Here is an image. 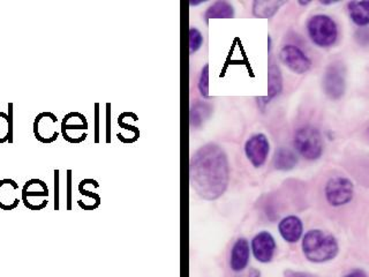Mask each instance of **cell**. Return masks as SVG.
Segmentation results:
<instances>
[{"instance_id":"ffe728a7","label":"cell","mask_w":369,"mask_h":277,"mask_svg":"<svg viewBox=\"0 0 369 277\" xmlns=\"http://www.w3.org/2000/svg\"><path fill=\"white\" fill-rule=\"evenodd\" d=\"M234 7L227 1H216L205 12V21L211 19H232Z\"/></svg>"},{"instance_id":"52a82bcc","label":"cell","mask_w":369,"mask_h":277,"mask_svg":"<svg viewBox=\"0 0 369 277\" xmlns=\"http://www.w3.org/2000/svg\"><path fill=\"white\" fill-rule=\"evenodd\" d=\"M346 71L341 62H332L323 77V89L331 100H339L346 91Z\"/></svg>"},{"instance_id":"e0dca14e","label":"cell","mask_w":369,"mask_h":277,"mask_svg":"<svg viewBox=\"0 0 369 277\" xmlns=\"http://www.w3.org/2000/svg\"><path fill=\"white\" fill-rule=\"evenodd\" d=\"M284 4L280 0H256L253 3V14L259 19H270Z\"/></svg>"},{"instance_id":"7402d4cb","label":"cell","mask_w":369,"mask_h":277,"mask_svg":"<svg viewBox=\"0 0 369 277\" xmlns=\"http://www.w3.org/2000/svg\"><path fill=\"white\" fill-rule=\"evenodd\" d=\"M211 108L207 103L196 102L191 108L190 120L192 128H200L210 115Z\"/></svg>"},{"instance_id":"4fadbf2b","label":"cell","mask_w":369,"mask_h":277,"mask_svg":"<svg viewBox=\"0 0 369 277\" xmlns=\"http://www.w3.org/2000/svg\"><path fill=\"white\" fill-rule=\"evenodd\" d=\"M20 186L14 179L5 178L0 181V209L13 210L19 205Z\"/></svg>"},{"instance_id":"30bf717a","label":"cell","mask_w":369,"mask_h":277,"mask_svg":"<svg viewBox=\"0 0 369 277\" xmlns=\"http://www.w3.org/2000/svg\"><path fill=\"white\" fill-rule=\"evenodd\" d=\"M280 58L288 69L297 74H305L312 67V60L308 58L307 55L301 50L300 47L292 44L282 47Z\"/></svg>"},{"instance_id":"8fae6325","label":"cell","mask_w":369,"mask_h":277,"mask_svg":"<svg viewBox=\"0 0 369 277\" xmlns=\"http://www.w3.org/2000/svg\"><path fill=\"white\" fill-rule=\"evenodd\" d=\"M269 152V140L264 134H255L246 142V156L255 168H261L266 163Z\"/></svg>"},{"instance_id":"9c48e42d","label":"cell","mask_w":369,"mask_h":277,"mask_svg":"<svg viewBox=\"0 0 369 277\" xmlns=\"http://www.w3.org/2000/svg\"><path fill=\"white\" fill-rule=\"evenodd\" d=\"M88 122L84 115L69 113L62 119L60 132L66 141L71 144H80L87 137Z\"/></svg>"},{"instance_id":"ac0fdd59","label":"cell","mask_w":369,"mask_h":277,"mask_svg":"<svg viewBox=\"0 0 369 277\" xmlns=\"http://www.w3.org/2000/svg\"><path fill=\"white\" fill-rule=\"evenodd\" d=\"M348 14L352 21L360 27L369 25V0L350 1L348 5Z\"/></svg>"},{"instance_id":"7c38bea8","label":"cell","mask_w":369,"mask_h":277,"mask_svg":"<svg viewBox=\"0 0 369 277\" xmlns=\"http://www.w3.org/2000/svg\"><path fill=\"white\" fill-rule=\"evenodd\" d=\"M276 247V240L268 231H261L251 240V252L261 264H268L273 260Z\"/></svg>"},{"instance_id":"484cf974","label":"cell","mask_w":369,"mask_h":277,"mask_svg":"<svg viewBox=\"0 0 369 277\" xmlns=\"http://www.w3.org/2000/svg\"><path fill=\"white\" fill-rule=\"evenodd\" d=\"M249 277H261V273L258 269H251L249 271Z\"/></svg>"},{"instance_id":"9a60e30c","label":"cell","mask_w":369,"mask_h":277,"mask_svg":"<svg viewBox=\"0 0 369 277\" xmlns=\"http://www.w3.org/2000/svg\"><path fill=\"white\" fill-rule=\"evenodd\" d=\"M278 231L286 243H298L304 234V225L298 216H286L280 222Z\"/></svg>"},{"instance_id":"d4e9b609","label":"cell","mask_w":369,"mask_h":277,"mask_svg":"<svg viewBox=\"0 0 369 277\" xmlns=\"http://www.w3.org/2000/svg\"><path fill=\"white\" fill-rule=\"evenodd\" d=\"M343 277H368V275H367L366 271L358 268V269H353V271H350L348 274H346Z\"/></svg>"},{"instance_id":"603a6c76","label":"cell","mask_w":369,"mask_h":277,"mask_svg":"<svg viewBox=\"0 0 369 277\" xmlns=\"http://www.w3.org/2000/svg\"><path fill=\"white\" fill-rule=\"evenodd\" d=\"M199 91L202 96L207 98L209 97V65H205V67L201 69V74L199 78Z\"/></svg>"},{"instance_id":"6da1fadb","label":"cell","mask_w":369,"mask_h":277,"mask_svg":"<svg viewBox=\"0 0 369 277\" xmlns=\"http://www.w3.org/2000/svg\"><path fill=\"white\" fill-rule=\"evenodd\" d=\"M191 181L205 200H216L227 191L229 179L227 156L217 145L201 147L191 161Z\"/></svg>"},{"instance_id":"44dd1931","label":"cell","mask_w":369,"mask_h":277,"mask_svg":"<svg viewBox=\"0 0 369 277\" xmlns=\"http://www.w3.org/2000/svg\"><path fill=\"white\" fill-rule=\"evenodd\" d=\"M269 75H268V97L267 100H271L273 97L278 96L282 93L283 79L280 69L275 62H271L269 65Z\"/></svg>"},{"instance_id":"7a4b0ae2","label":"cell","mask_w":369,"mask_h":277,"mask_svg":"<svg viewBox=\"0 0 369 277\" xmlns=\"http://www.w3.org/2000/svg\"><path fill=\"white\" fill-rule=\"evenodd\" d=\"M301 249L308 261L314 264L331 261L339 253V242L335 236L319 229H313L305 234Z\"/></svg>"},{"instance_id":"3957f363","label":"cell","mask_w":369,"mask_h":277,"mask_svg":"<svg viewBox=\"0 0 369 277\" xmlns=\"http://www.w3.org/2000/svg\"><path fill=\"white\" fill-rule=\"evenodd\" d=\"M310 38L319 47H329L337 41L339 29L334 19L324 14L312 16L307 22Z\"/></svg>"},{"instance_id":"d6986e66","label":"cell","mask_w":369,"mask_h":277,"mask_svg":"<svg viewBox=\"0 0 369 277\" xmlns=\"http://www.w3.org/2000/svg\"><path fill=\"white\" fill-rule=\"evenodd\" d=\"M298 164V157L289 148H278L273 156V166L280 171H289Z\"/></svg>"},{"instance_id":"83f0119b","label":"cell","mask_w":369,"mask_h":277,"mask_svg":"<svg viewBox=\"0 0 369 277\" xmlns=\"http://www.w3.org/2000/svg\"><path fill=\"white\" fill-rule=\"evenodd\" d=\"M339 3V0H321L323 5H332V4Z\"/></svg>"},{"instance_id":"277c9868","label":"cell","mask_w":369,"mask_h":277,"mask_svg":"<svg viewBox=\"0 0 369 277\" xmlns=\"http://www.w3.org/2000/svg\"><path fill=\"white\" fill-rule=\"evenodd\" d=\"M295 149L304 159L317 161L323 154L322 135L314 126H302L295 134Z\"/></svg>"},{"instance_id":"cb8c5ba5","label":"cell","mask_w":369,"mask_h":277,"mask_svg":"<svg viewBox=\"0 0 369 277\" xmlns=\"http://www.w3.org/2000/svg\"><path fill=\"white\" fill-rule=\"evenodd\" d=\"M203 44V36H202L201 31L199 29H190V52L191 55L195 53L196 51L200 50V47Z\"/></svg>"},{"instance_id":"2e32d148","label":"cell","mask_w":369,"mask_h":277,"mask_svg":"<svg viewBox=\"0 0 369 277\" xmlns=\"http://www.w3.org/2000/svg\"><path fill=\"white\" fill-rule=\"evenodd\" d=\"M14 104L8 103V113L0 111V145L13 144L14 137V123H13Z\"/></svg>"},{"instance_id":"4316f807","label":"cell","mask_w":369,"mask_h":277,"mask_svg":"<svg viewBox=\"0 0 369 277\" xmlns=\"http://www.w3.org/2000/svg\"><path fill=\"white\" fill-rule=\"evenodd\" d=\"M286 277H310L306 274H300V273H289L286 275Z\"/></svg>"},{"instance_id":"5bb4252c","label":"cell","mask_w":369,"mask_h":277,"mask_svg":"<svg viewBox=\"0 0 369 277\" xmlns=\"http://www.w3.org/2000/svg\"><path fill=\"white\" fill-rule=\"evenodd\" d=\"M249 256H251V249H249V240L246 238L237 239L232 249H231L229 267L237 273L245 271L249 264Z\"/></svg>"},{"instance_id":"8992f818","label":"cell","mask_w":369,"mask_h":277,"mask_svg":"<svg viewBox=\"0 0 369 277\" xmlns=\"http://www.w3.org/2000/svg\"><path fill=\"white\" fill-rule=\"evenodd\" d=\"M47 198L49 187L45 181L38 178H33L25 181L21 191V200L25 208L35 212L42 210L47 205Z\"/></svg>"},{"instance_id":"f1b7e54d","label":"cell","mask_w":369,"mask_h":277,"mask_svg":"<svg viewBox=\"0 0 369 277\" xmlns=\"http://www.w3.org/2000/svg\"><path fill=\"white\" fill-rule=\"evenodd\" d=\"M299 4H300V5H308V4H310V1H299Z\"/></svg>"},{"instance_id":"ba28073f","label":"cell","mask_w":369,"mask_h":277,"mask_svg":"<svg viewBox=\"0 0 369 277\" xmlns=\"http://www.w3.org/2000/svg\"><path fill=\"white\" fill-rule=\"evenodd\" d=\"M58 118L50 111L38 113L33 123V133L38 142L52 144L59 137L58 130Z\"/></svg>"},{"instance_id":"5b68a950","label":"cell","mask_w":369,"mask_h":277,"mask_svg":"<svg viewBox=\"0 0 369 277\" xmlns=\"http://www.w3.org/2000/svg\"><path fill=\"white\" fill-rule=\"evenodd\" d=\"M327 203L332 207H341L352 201L354 196V185L346 177L330 178L324 187Z\"/></svg>"}]
</instances>
